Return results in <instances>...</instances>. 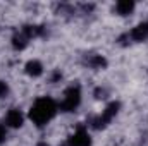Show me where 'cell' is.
Returning <instances> with one entry per match:
<instances>
[{
  "label": "cell",
  "instance_id": "6da1fadb",
  "mask_svg": "<svg viewBox=\"0 0 148 146\" xmlns=\"http://www.w3.org/2000/svg\"><path fill=\"white\" fill-rule=\"evenodd\" d=\"M55 113H57V105L52 98H40L29 110V119L38 127H41L48 120H52Z\"/></svg>",
  "mask_w": 148,
  "mask_h": 146
},
{
  "label": "cell",
  "instance_id": "7a4b0ae2",
  "mask_svg": "<svg viewBox=\"0 0 148 146\" xmlns=\"http://www.w3.org/2000/svg\"><path fill=\"white\" fill-rule=\"evenodd\" d=\"M79 102H81V91H79V88H77V86H71V88H67L66 93H64V100H62V103H60V110H64V112H73V110L79 105Z\"/></svg>",
  "mask_w": 148,
  "mask_h": 146
},
{
  "label": "cell",
  "instance_id": "3957f363",
  "mask_svg": "<svg viewBox=\"0 0 148 146\" xmlns=\"http://www.w3.org/2000/svg\"><path fill=\"white\" fill-rule=\"evenodd\" d=\"M117 112H119V103H117V102H112L110 105H107V108L102 112V115H98V117H95V119L91 120V126H93L95 129H102V127H105L112 119L115 117Z\"/></svg>",
  "mask_w": 148,
  "mask_h": 146
},
{
  "label": "cell",
  "instance_id": "277c9868",
  "mask_svg": "<svg viewBox=\"0 0 148 146\" xmlns=\"http://www.w3.org/2000/svg\"><path fill=\"white\" fill-rule=\"evenodd\" d=\"M66 146H91V138H90V134L83 127H79L74 132L73 138H69V141H67Z\"/></svg>",
  "mask_w": 148,
  "mask_h": 146
},
{
  "label": "cell",
  "instance_id": "5b68a950",
  "mask_svg": "<svg viewBox=\"0 0 148 146\" xmlns=\"http://www.w3.org/2000/svg\"><path fill=\"white\" fill-rule=\"evenodd\" d=\"M127 36L131 38V40H134V41H143L148 36V23H141L136 28H133V31Z\"/></svg>",
  "mask_w": 148,
  "mask_h": 146
},
{
  "label": "cell",
  "instance_id": "8992f818",
  "mask_svg": "<svg viewBox=\"0 0 148 146\" xmlns=\"http://www.w3.org/2000/svg\"><path fill=\"white\" fill-rule=\"evenodd\" d=\"M5 122H7V126H10V127H21V126H23V113L16 108L9 110V113H7V117H5Z\"/></svg>",
  "mask_w": 148,
  "mask_h": 146
},
{
  "label": "cell",
  "instance_id": "52a82bcc",
  "mask_svg": "<svg viewBox=\"0 0 148 146\" xmlns=\"http://www.w3.org/2000/svg\"><path fill=\"white\" fill-rule=\"evenodd\" d=\"M117 12L121 14V16H127L129 12H133V9H134V2H131V0H121V2H117Z\"/></svg>",
  "mask_w": 148,
  "mask_h": 146
},
{
  "label": "cell",
  "instance_id": "ba28073f",
  "mask_svg": "<svg viewBox=\"0 0 148 146\" xmlns=\"http://www.w3.org/2000/svg\"><path fill=\"white\" fill-rule=\"evenodd\" d=\"M41 72H43V67H41V64L38 60H29L26 64V74H29L33 77H38Z\"/></svg>",
  "mask_w": 148,
  "mask_h": 146
},
{
  "label": "cell",
  "instance_id": "9c48e42d",
  "mask_svg": "<svg viewBox=\"0 0 148 146\" xmlns=\"http://www.w3.org/2000/svg\"><path fill=\"white\" fill-rule=\"evenodd\" d=\"M26 45H28V38L24 36L23 31L19 35H14V38H12V46L16 50H23V48H26Z\"/></svg>",
  "mask_w": 148,
  "mask_h": 146
},
{
  "label": "cell",
  "instance_id": "30bf717a",
  "mask_svg": "<svg viewBox=\"0 0 148 146\" xmlns=\"http://www.w3.org/2000/svg\"><path fill=\"white\" fill-rule=\"evenodd\" d=\"M88 64H90L93 69H103V67L107 65V60H105L102 55H93V57L88 60Z\"/></svg>",
  "mask_w": 148,
  "mask_h": 146
},
{
  "label": "cell",
  "instance_id": "8fae6325",
  "mask_svg": "<svg viewBox=\"0 0 148 146\" xmlns=\"http://www.w3.org/2000/svg\"><path fill=\"white\" fill-rule=\"evenodd\" d=\"M7 91H9V88H7V84H5L3 81H0V98H3V96L7 95Z\"/></svg>",
  "mask_w": 148,
  "mask_h": 146
},
{
  "label": "cell",
  "instance_id": "7c38bea8",
  "mask_svg": "<svg viewBox=\"0 0 148 146\" xmlns=\"http://www.w3.org/2000/svg\"><path fill=\"white\" fill-rule=\"evenodd\" d=\"M5 136H7V129H5V126L0 124V143L5 141Z\"/></svg>",
  "mask_w": 148,
  "mask_h": 146
},
{
  "label": "cell",
  "instance_id": "4fadbf2b",
  "mask_svg": "<svg viewBox=\"0 0 148 146\" xmlns=\"http://www.w3.org/2000/svg\"><path fill=\"white\" fill-rule=\"evenodd\" d=\"M95 95H97V98H103V95H105V93H103V89H100V88H98V89L95 91Z\"/></svg>",
  "mask_w": 148,
  "mask_h": 146
},
{
  "label": "cell",
  "instance_id": "5bb4252c",
  "mask_svg": "<svg viewBox=\"0 0 148 146\" xmlns=\"http://www.w3.org/2000/svg\"><path fill=\"white\" fill-rule=\"evenodd\" d=\"M40 146H47V145H43V143H41V145H40Z\"/></svg>",
  "mask_w": 148,
  "mask_h": 146
}]
</instances>
